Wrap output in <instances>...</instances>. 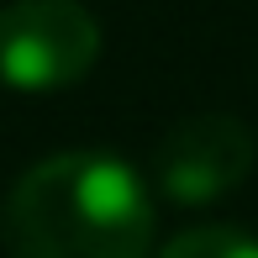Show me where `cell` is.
I'll return each instance as SVG.
<instances>
[{"mask_svg":"<svg viewBox=\"0 0 258 258\" xmlns=\"http://www.w3.org/2000/svg\"><path fill=\"white\" fill-rule=\"evenodd\" d=\"M100 58V21L79 0H11L0 6V79L21 95L69 90Z\"/></svg>","mask_w":258,"mask_h":258,"instance_id":"obj_2","label":"cell"},{"mask_svg":"<svg viewBox=\"0 0 258 258\" xmlns=\"http://www.w3.org/2000/svg\"><path fill=\"white\" fill-rule=\"evenodd\" d=\"M258 163V137L232 111H201L169 126L153 153V184L174 206H211L232 195Z\"/></svg>","mask_w":258,"mask_h":258,"instance_id":"obj_3","label":"cell"},{"mask_svg":"<svg viewBox=\"0 0 258 258\" xmlns=\"http://www.w3.org/2000/svg\"><path fill=\"white\" fill-rule=\"evenodd\" d=\"M153 258H258V237L216 221V227H190L179 237H169Z\"/></svg>","mask_w":258,"mask_h":258,"instance_id":"obj_4","label":"cell"},{"mask_svg":"<svg viewBox=\"0 0 258 258\" xmlns=\"http://www.w3.org/2000/svg\"><path fill=\"white\" fill-rule=\"evenodd\" d=\"M153 232L148 179L105 148L32 163L0 206L6 258H153Z\"/></svg>","mask_w":258,"mask_h":258,"instance_id":"obj_1","label":"cell"}]
</instances>
